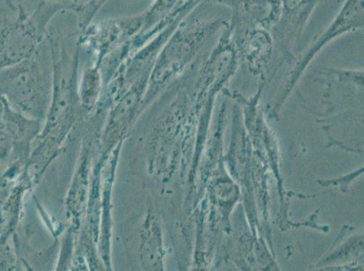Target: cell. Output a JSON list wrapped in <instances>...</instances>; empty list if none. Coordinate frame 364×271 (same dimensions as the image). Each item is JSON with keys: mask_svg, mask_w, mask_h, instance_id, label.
I'll return each mask as SVG.
<instances>
[{"mask_svg": "<svg viewBox=\"0 0 364 271\" xmlns=\"http://www.w3.org/2000/svg\"><path fill=\"white\" fill-rule=\"evenodd\" d=\"M31 1H46L60 6L64 11L75 16L79 28L82 31L92 23L95 16L108 0H31Z\"/></svg>", "mask_w": 364, "mask_h": 271, "instance_id": "obj_9", "label": "cell"}, {"mask_svg": "<svg viewBox=\"0 0 364 271\" xmlns=\"http://www.w3.org/2000/svg\"><path fill=\"white\" fill-rule=\"evenodd\" d=\"M363 11V0H346L333 21L314 38L312 44L300 58L294 72V76L299 75L331 42L349 33L362 31L364 25Z\"/></svg>", "mask_w": 364, "mask_h": 271, "instance_id": "obj_4", "label": "cell"}, {"mask_svg": "<svg viewBox=\"0 0 364 271\" xmlns=\"http://www.w3.org/2000/svg\"><path fill=\"white\" fill-rule=\"evenodd\" d=\"M144 13L98 23H91L79 33L81 62L99 66L108 55L117 50L140 33Z\"/></svg>", "mask_w": 364, "mask_h": 271, "instance_id": "obj_3", "label": "cell"}, {"mask_svg": "<svg viewBox=\"0 0 364 271\" xmlns=\"http://www.w3.org/2000/svg\"><path fill=\"white\" fill-rule=\"evenodd\" d=\"M104 88L100 68L95 65H86L78 82V97L81 104L86 109L97 104Z\"/></svg>", "mask_w": 364, "mask_h": 271, "instance_id": "obj_8", "label": "cell"}, {"mask_svg": "<svg viewBox=\"0 0 364 271\" xmlns=\"http://www.w3.org/2000/svg\"><path fill=\"white\" fill-rule=\"evenodd\" d=\"M142 1H147L151 3L154 0H142Z\"/></svg>", "mask_w": 364, "mask_h": 271, "instance_id": "obj_11", "label": "cell"}, {"mask_svg": "<svg viewBox=\"0 0 364 271\" xmlns=\"http://www.w3.org/2000/svg\"><path fill=\"white\" fill-rule=\"evenodd\" d=\"M203 3L181 19L162 46L149 78L144 104L180 74L228 25L223 18H203L200 15Z\"/></svg>", "mask_w": 364, "mask_h": 271, "instance_id": "obj_1", "label": "cell"}, {"mask_svg": "<svg viewBox=\"0 0 364 271\" xmlns=\"http://www.w3.org/2000/svg\"><path fill=\"white\" fill-rule=\"evenodd\" d=\"M281 2L282 14L274 29H277L282 50L291 52L306 28L318 0H281Z\"/></svg>", "mask_w": 364, "mask_h": 271, "instance_id": "obj_7", "label": "cell"}, {"mask_svg": "<svg viewBox=\"0 0 364 271\" xmlns=\"http://www.w3.org/2000/svg\"><path fill=\"white\" fill-rule=\"evenodd\" d=\"M11 254L4 245L0 244V270H6L11 266Z\"/></svg>", "mask_w": 364, "mask_h": 271, "instance_id": "obj_10", "label": "cell"}, {"mask_svg": "<svg viewBox=\"0 0 364 271\" xmlns=\"http://www.w3.org/2000/svg\"><path fill=\"white\" fill-rule=\"evenodd\" d=\"M230 9L231 26H252L273 32L282 14L281 0H217Z\"/></svg>", "mask_w": 364, "mask_h": 271, "instance_id": "obj_6", "label": "cell"}, {"mask_svg": "<svg viewBox=\"0 0 364 271\" xmlns=\"http://www.w3.org/2000/svg\"><path fill=\"white\" fill-rule=\"evenodd\" d=\"M53 69L46 38L26 60L0 70V97L14 110L42 117L51 104Z\"/></svg>", "mask_w": 364, "mask_h": 271, "instance_id": "obj_2", "label": "cell"}, {"mask_svg": "<svg viewBox=\"0 0 364 271\" xmlns=\"http://www.w3.org/2000/svg\"><path fill=\"white\" fill-rule=\"evenodd\" d=\"M238 57L254 70L266 67L274 51L276 39L266 28L228 25Z\"/></svg>", "mask_w": 364, "mask_h": 271, "instance_id": "obj_5", "label": "cell"}]
</instances>
